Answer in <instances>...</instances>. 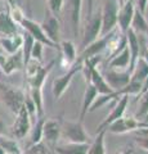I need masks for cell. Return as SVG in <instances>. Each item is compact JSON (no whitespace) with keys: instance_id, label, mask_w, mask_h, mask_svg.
<instances>
[{"instance_id":"obj_1","label":"cell","mask_w":148,"mask_h":154,"mask_svg":"<svg viewBox=\"0 0 148 154\" xmlns=\"http://www.w3.org/2000/svg\"><path fill=\"white\" fill-rule=\"evenodd\" d=\"M26 94L22 89L4 86L0 84V102L9 109V112L17 114L20 109L25 105Z\"/></svg>"},{"instance_id":"obj_2","label":"cell","mask_w":148,"mask_h":154,"mask_svg":"<svg viewBox=\"0 0 148 154\" xmlns=\"http://www.w3.org/2000/svg\"><path fill=\"white\" fill-rule=\"evenodd\" d=\"M81 68H83V62L76 60L68 69H66L65 75L55 77L53 80V82H52V94H53L55 100H59L63 96V94L67 91L71 82H72L75 75L81 72Z\"/></svg>"},{"instance_id":"obj_3","label":"cell","mask_w":148,"mask_h":154,"mask_svg":"<svg viewBox=\"0 0 148 154\" xmlns=\"http://www.w3.org/2000/svg\"><path fill=\"white\" fill-rule=\"evenodd\" d=\"M67 143H90L89 134L81 121H62V135Z\"/></svg>"},{"instance_id":"obj_4","label":"cell","mask_w":148,"mask_h":154,"mask_svg":"<svg viewBox=\"0 0 148 154\" xmlns=\"http://www.w3.org/2000/svg\"><path fill=\"white\" fill-rule=\"evenodd\" d=\"M99 36H102V18L101 12L93 13L90 17H88V21L85 23L83 38L80 44V51L84 50L88 45H90L93 41H95Z\"/></svg>"},{"instance_id":"obj_5","label":"cell","mask_w":148,"mask_h":154,"mask_svg":"<svg viewBox=\"0 0 148 154\" xmlns=\"http://www.w3.org/2000/svg\"><path fill=\"white\" fill-rule=\"evenodd\" d=\"M144 127H148L147 121H140V119H138L135 117H125V116H122L121 118L112 122L106 130L107 132H111L115 135H122L128 132H134L137 130H140Z\"/></svg>"},{"instance_id":"obj_6","label":"cell","mask_w":148,"mask_h":154,"mask_svg":"<svg viewBox=\"0 0 148 154\" xmlns=\"http://www.w3.org/2000/svg\"><path fill=\"white\" fill-rule=\"evenodd\" d=\"M117 13L118 5L116 0H106L101 11L102 35H106V33L113 31L115 28H117Z\"/></svg>"},{"instance_id":"obj_7","label":"cell","mask_w":148,"mask_h":154,"mask_svg":"<svg viewBox=\"0 0 148 154\" xmlns=\"http://www.w3.org/2000/svg\"><path fill=\"white\" fill-rule=\"evenodd\" d=\"M116 31H117V28H115L113 31L106 33V35L99 36L95 41H93L92 44L88 45L84 50L80 51V54H77V60L83 62L84 59H88V58H90V57L102 55V53L106 51L108 42H109V40L112 38V36L115 35V32H116Z\"/></svg>"},{"instance_id":"obj_8","label":"cell","mask_w":148,"mask_h":154,"mask_svg":"<svg viewBox=\"0 0 148 154\" xmlns=\"http://www.w3.org/2000/svg\"><path fill=\"white\" fill-rule=\"evenodd\" d=\"M20 26L26 31V33H28V35L34 38L35 41L41 42L44 46H49V48H53V49L59 50V46L54 45L53 42L46 37V35L44 33V31H43V28H41L39 22H36V21H34V19H31V18L25 17L23 18V21L20 23Z\"/></svg>"},{"instance_id":"obj_9","label":"cell","mask_w":148,"mask_h":154,"mask_svg":"<svg viewBox=\"0 0 148 154\" xmlns=\"http://www.w3.org/2000/svg\"><path fill=\"white\" fill-rule=\"evenodd\" d=\"M31 130V118L27 113L25 105L20 109V112L16 114V119L11 127V134L16 140H22L27 136V134Z\"/></svg>"},{"instance_id":"obj_10","label":"cell","mask_w":148,"mask_h":154,"mask_svg":"<svg viewBox=\"0 0 148 154\" xmlns=\"http://www.w3.org/2000/svg\"><path fill=\"white\" fill-rule=\"evenodd\" d=\"M43 31L46 35V37L53 42L54 45L59 46L61 42V22L57 16L52 14L49 11L45 12L44 21L40 23Z\"/></svg>"},{"instance_id":"obj_11","label":"cell","mask_w":148,"mask_h":154,"mask_svg":"<svg viewBox=\"0 0 148 154\" xmlns=\"http://www.w3.org/2000/svg\"><path fill=\"white\" fill-rule=\"evenodd\" d=\"M61 135H62V119L45 118L44 126H43V140H45L48 145L54 148L59 141Z\"/></svg>"},{"instance_id":"obj_12","label":"cell","mask_w":148,"mask_h":154,"mask_svg":"<svg viewBox=\"0 0 148 154\" xmlns=\"http://www.w3.org/2000/svg\"><path fill=\"white\" fill-rule=\"evenodd\" d=\"M103 77L106 82L113 91H117L129 84L130 81V72L129 71H118V69H111L108 68L103 73Z\"/></svg>"},{"instance_id":"obj_13","label":"cell","mask_w":148,"mask_h":154,"mask_svg":"<svg viewBox=\"0 0 148 154\" xmlns=\"http://www.w3.org/2000/svg\"><path fill=\"white\" fill-rule=\"evenodd\" d=\"M128 104H129V96L128 95L120 96V98L116 100V105L112 108V110L109 112V114L103 119L102 123L97 127V132L98 131H102V130H106L112 122H115L118 118H121L122 116L125 114V110L128 108Z\"/></svg>"},{"instance_id":"obj_14","label":"cell","mask_w":148,"mask_h":154,"mask_svg":"<svg viewBox=\"0 0 148 154\" xmlns=\"http://www.w3.org/2000/svg\"><path fill=\"white\" fill-rule=\"evenodd\" d=\"M135 12V3L134 0H129L126 4L118 8L117 13V28L121 33H126V31L130 28L131 19Z\"/></svg>"},{"instance_id":"obj_15","label":"cell","mask_w":148,"mask_h":154,"mask_svg":"<svg viewBox=\"0 0 148 154\" xmlns=\"http://www.w3.org/2000/svg\"><path fill=\"white\" fill-rule=\"evenodd\" d=\"M125 35H126V46L129 49V53H130V68H129V71L131 72L137 60L140 58V41H139V36L131 28H129Z\"/></svg>"},{"instance_id":"obj_16","label":"cell","mask_w":148,"mask_h":154,"mask_svg":"<svg viewBox=\"0 0 148 154\" xmlns=\"http://www.w3.org/2000/svg\"><path fill=\"white\" fill-rule=\"evenodd\" d=\"M67 8L70 14V22L72 27L74 36L77 37L81 22V9H83V0H67Z\"/></svg>"},{"instance_id":"obj_17","label":"cell","mask_w":148,"mask_h":154,"mask_svg":"<svg viewBox=\"0 0 148 154\" xmlns=\"http://www.w3.org/2000/svg\"><path fill=\"white\" fill-rule=\"evenodd\" d=\"M54 64H55V60H52L46 66H41L31 77H27V85L30 86V88L43 89L44 82L46 81L48 76H49V73H50V71L53 69Z\"/></svg>"},{"instance_id":"obj_18","label":"cell","mask_w":148,"mask_h":154,"mask_svg":"<svg viewBox=\"0 0 148 154\" xmlns=\"http://www.w3.org/2000/svg\"><path fill=\"white\" fill-rule=\"evenodd\" d=\"M23 44V35L16 33L12 36H0V46L8 55L16 54L21 50Z\"/></svg>"},{"instance_id":"obj_19","label":"cell","mask_w":148,"mask_h":154,"mask_svg":"<svg viewBox=\"0 0 148 154\" xmlns=\"http://www.w3.org/2000/svg\"><path fill=\"white\" fill-rule=\"evenodd\" d=\"M107 67L111 69L129 71V68H130V53H129L128 46H125L120 53H117L116 55H113L111 59H108Z\"/></svg>"},{"instance_id":"obj_20","label":"cell","mask_w":148,"mask_h":154,"mask_svg":"<svg viewBox=\"0 0 148 154\" xmlns=\"http://www.w3.org/2000/svg\"><path fill=\"white\" fill-rule=\"evenodd\" d=\"M59 51L62 53V59L65 62L66 68H70L76 60H77V50L75 44L71 40H61L59 42Z\"/></svg>"},{"instance_id":"obj_21","label":"cell","mask_w":148,"mask_h":154,"mask_svg":"<svg viewBox=\"0 0 148 154\" xmlns=\"http://www.w3.org/2000/svg\"><path fill=\"white\" fill-rule=\"evenodd\" d=\"M98 95V91L95 90V88L92 84H87V88H85L84 95H83V102H81V109H80V116H79V121L84 122L85 116L89 113V109L92 107L93 102L95 100Z\"/></svg>"},{"instance_id":"obj_22","label":"cell","mask_w":148,"mask_h":154,"mask_svg":"<svg viewBox=\"0 0 148 154\" xmlns=\"http://www.w3.org/2000/svg\"><path fill=\"white\" fill-rule=\"evenodd\" d=\"M90 143H65L53 148L57 154H87Z\"/></svg>"},{"instance_id":"obj_23","label":"cell","mask_w":148,"mask_h":154,"mask_svg":"<svg viewBox=\"0 0 148 154\" xmlns=\"http://www.w3.org/2000/svg\"><path fill=\"white\" fill-rule=\"evenodd\" d=\"M18 33V25L12 21L8 8L0 11V36H12Z\"/></svg>"},{"instance_id":"obj_24","label":"cell","mask_w":148,"mask_h":154,"mask_svg":"<svg viewBox=\"0 0 148 154\" xmlns=\"http://www.w3.org/2000/svg\"><path fill=\"white\" fill-rule=\"evenodd\" d=\"M23 67V59H22V53L21 50L16 53V54H11L5 58V62L4 64L0 67L2 71L4 72L5 75H12L14 72L20 71Z\"/></svg>"},{"instance_id":"obj_25","label":"cell","mask_w":148,"mask_h":154,"mask_svg":"<svg viewBox=\"0 0 148 154\" xmlns=\"http://www.w3.org/2000/svg\"><path fill=\"white\" fill-rule=\"evenodd\" d=\"M130 28L137 33L138 36L147 35L148 33V22H147V19L144 17V14L140 13L137 8H135L134 16H133V19H131Z\"/></svg>"},{"instance_id":"obj_26","label":"cell","mask_w":148,"mask_h":154,"mask_svg":"<svg viewBox=\"0 0 148 154\" xmlns=\"http://www.w3.org/2000/svg\"><path fill=\"white\" fill-rule=\"evenodd\" d=\"M107 130L98 131L93 141L89 144V149L87 154H106V144H104V137H106Z\"/></svg>"},{"instance_id":"obj_27","label":"cell","mask_w":148,"mask_h":154,"mask_svg":"<svg viewBox=\"0 0 148 154\" xmlns=\"http://www.w3.org/2000/svg\"><path fill=\"white\" fill-rule=\"evenodd\" d=\"M147 75H148V64L143 60V58H139L130 72V81H135V82L142 84L147 77Z\"/></svg>"},{"instance_id":"obj_28","label":"cell","mask_w":148,"mask_h":154,"mask_svg":"<svg viewBox=\"0 0 148 154\" xmlns=\"http://www.w3.org/2000/svg\"><path fill=\"white\" fill-rule=\"evenodd\" d=\"M28 96L31 98L32 103L35 104L36 108V119L44 117V99H43V89L30 88Z\"/></svg>"},{"instance_id":"obj_29","label":"cell","mask_w":148,"mask_h":154,"mask_svg":"<svg viewBox=\"0 0 148 154\" xmlns=\"http://www.w3.org/2000/svg\"><path fill=\"white\" fill-rule=\"evenodd\" d=\"M0 148L8 154H22V149L16 139H11L5 135L0 136Z\"/></svg>"},{"instance_id":"obj_30","label":"cell","mask_w":148,"mask_h":154,"mask_svg":"<svg viewBox=\"0 0 148 154\" xmlns=\"http://www.w3.org/2000/svg\"><path fill=\"white\" fill-rule=\"evenodd\" d=\"M44 122H45V117L37 118L35 121L34 126L30 130L31 136H30V144H28V146L35 145V144H39L43 141V126H44Z\"/></svg>"},{"instance_id":"obj_31","label":"cell","mask_w":148,"mask_h":154,"mask_svg":"<svg viewBox=\"0 0 148 154\" xmlns=\"http://www.w3.org/2000/svg\"><path fill=\"white\" fill-rule=\"evenodd\" d=\"M35 40L32 38L28 33H23V44L21 48V53H22V59H23V67L27 64V62L30 60V55H31V49L34 45Z\"/></svg>"},{"instance_id":"obj_32","label":"cell","mask_w":148,"mask_h":154,"mask_svg":"<svg viewBox=\"0 0 148 154\" xmlns=\"http://www.w3.org/2000/svg\"><path fill=\"white\" fill-rule=\"evenodd\" d=\"M133 134H134V141L137 143V145L144 152H148V127L137 130Z\"/></svg>"},{"instance_id":"obj_33","label":"cell","mask_w":148,"mask_h":154,"mask_svg":"<svg viewBox=\"0 0 148 154\" xmlns=\"http://www.w3.org/2000/svg\"><path fill=\"white\" fill-rule=\"evenodd\" d=\"M139 96H140L139 108H138V112L135 114V118L140 119V121H142V118H144L146 121H147V118H148V90L146 91V93L140 94Z\"/></svg>"},{"instance_id":"obj_34","label":"cell","mask_w":148,"mask_h":154,"mask_svg":"<svg viewBox=\"0 0 148 154\" xmlns=\"http://www.w3.org/2000/svg\"><path fill=\"white\" fill-rule=\"evenodd\" d=\"M7 8H8V12H9V16H11L12 21L20 26V23L26 17L25 13H23V8L21 7H7Z\"/></svg>"},{"instance_id":"obj_35","label":"cell","mask_w":148,"mask_h":154,"mask_svg":"<svg viewBox=\"0 0 148 154\" xmlns=\"http://www.w3.org/2000/svg\"><path fill=\"white\" fill-rule=\"evenodd\" d=\"M65 2L66 0H45L46 5H48V11L52 14H54V16H58L63 11Z\"/></svg>"},{"instance_id":"obj_36","label":"cell","mask_w":148,"mask_h":154,"mask_svg":"<svg viewBox=\"0 0 148 154\" xmlns=\"http://www.w3.org/2000/svg\"><path fill=\"white\" fill-rule=\"evenodd\" d=\"M43 53H44V45H43L41 42L35 41L34 45H32V49H31L30 59H35L37 62H40V63H43Z\"/></svg>"},{"instance_id":"obj_37","label":"cell","mask_w":148,"mask_h":154,"mask_svg":"<svg viewBox=\"0 0 148 154\" xmlns=\"http://www.w3.org/2000/svg\"><path fill=\"white\" fill-rule=\"evenodd\" d=\"M22 154H48V150L45 144L41 141L39 144H35V145L27 146V149L25 152H22Z\"/></svg>"},{"instance_id":"obj_38","label":"cell","mask_w":148,"mask_h":154,"mask_svg":"<svg viewBox=\"0 0 148 154\" xmlns=\"http://www.w3.org/2000/svg\"><path fill=\"white\" fill-rule=\"evenodd\" d=\"M134 3H135V8L138 9V11L144 14L147 5H148V0H134Z\"/></svg>"},{"instance_id":"obj_39","label":"cell","mask_w":148,"mask_h":154,"mask_svg":"<svg viewBox=\"0 0 148 154\" xmlns=\"http://www.w3.org/2000/svg\"><path fill=\"white\" fill-rule=\"evenodd\" d=\"M5 2L8 4V7H21V8H23L26 0H5Z\"/></svg>"},{"instance_id":"obj_40","label":"cell","mask_w":148,"mask_h":154,"mask_svg":"<svg viewBox=\"0 0 148 154\" xmlns=\"http://www.w3.org/2000/svg\"><path fill=\"white\" fill-rule=\"evenodd\" d=\"M7 130H8V127H7L5 122H4L3 118L0 117V136H2V135H5L7 134Z\"/></svg>"},{"instance_id":"obj_41","label":"cell","mask_w":148,"mask_h":154,"mask_svg":"<svg viewBox=\"0 0 148 154\" xmlns=\"http://www.w3.org/2000/svg\"><path fill=\"white\" fill-rule=\"evenodd\" d=\"M94 13V0H88V17Z\"/></svg>"},{"instance_id":"obj_42","label":"cell","mask_w":148,"mask_h":154,"mask_svg":"<svg viewBox=\"0 0 148 154\" xmlns=\"http://www.w3.org/2000/svg\"><path fill=\"white\" fill-rule=\"evenodd\" d=\"M147 90H148V75H147V77L144 79V81L142 82V91H140V94L146 93Z\"/></svg>"},{"instance_id":"obj_43","label":"cell","mask_w":148,"mask_h":154,"mask_svg":"<svg viewBox=\"0 0 148 154\" xmlns=\"http://www.w3.org/2000/svg\"><path fill=\"white\" fill-rule=\"evenodd\" d=\"M118 154H134V150H133L131 148H125V149H122Z\"/></svg>"},{"instance_id":"obj_44","label":"cell","mask_w":148,"mask_h":154,"mask_svg":"<svg viewBox=\"0 0 148 154\" xmlns=\"http://www.w3.org/2000/svg\"><path fill=\"white\" fill-rule=\"evenodd\" d=\"M116 2H117L118 8H120V7H122V5H124V4H126V3L129 2V0H116Z\"/></svg>"},{"instance_id":"obj_45","label":"cell","mask_w":148,"mask_h":154,"mask_svg":"<svg viewBox=\"0 0 148 154\" xmlns=\"http://www.w3.org/2000/svg\"><path fill=\"white\" fill-rule=\"evenodd\" d=\"M2 54H5V53H4V50L2 49V46H0V55H2Z\"/></svg>"},{"instance_id":"obj_46","label":"cell","mask_w":148,"mask_h":154,"mask_svg":"<svg viewBox=\"0 0 148 154\" xmlns=\"http://www.w3.org/2000/svg\"><path fill=\"white\" fill-rule=\"evenodd\" d=\"M0 154H4V150H3L2 148H0Z\"/></svg>"},{"instance_id":"obj_47","label":"cell","mask_w":148,"mask_h":154,"mask_svg":"<svg viewBox=\"0 0 148 154\" xmlns=\"http://www.w3.org/2000/svg\"><path fill=\"white\" fill-rule=\"evenodd\" d=\"M147 46H148V33H147ZM147 49H148V48H147Z\"/></svg>"},{"instance_id":"obj_48","label":"cell","mask_w":148,"mask_h":154,"mask_svg":"<svg viewBox=\"0 0 148 154\" xmlns=\"http://www.w3.org/2000/svg\"><path fill=\"white\" fill-rule=\"evenodd\" d=\"M4 154H8V153H4Z\"/></svg>"}]
</instances>
